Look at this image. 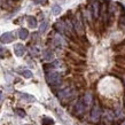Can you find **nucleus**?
<instances>
[{
    "mask_svg": "<svg viewBox=\"0 0 125 125\" xmlns=\"http://www.w3.org/2000/svg\"><path fill=\"white\" fill-rule=\"evenodd\" d=\"M46 80L49 85L52 86H55V85H59L61 83V75L56 71H52L48 72L47 76H46Z\"/></svg>",
    "mask_w": 125,
    "mask_h": 125,
    "instance_id": "1",
    "label": "nucleus"
},
{
    "mask_svg": "<svg viewBox=\"0 0 125 125\" xmlns=\"http://www.w3.org/2000/svg\"><path fill=\"white\" fill-rule=\"evenodd\" d=\"M100 118H101V108L96 103V104L93 106V108L91 110V121L93 123H98L100 121Z\"/></svg>",
    "mask_w": 125,
    "mask_h": 125,
    "instance_id": "2",
    "label": "nucleus"
},
{
    "mask_svg": "<svg viewBox=\"0 0 125 125\" xmlns=\"http://www.w3.org/2000/svg\"><path fill=\"white\" fill-rule=\"evenodd\" d=\"M73 28H75V30L76 32L79 36H83L84 34V25L83 23H82V20H80V15H77V17L73 20Z\"/></svg>",
    "mask_w": 125,
    "mask_h": 125,
    "instance_id": "3",
    "label": "nucleus"
},
{
    "mask_svg": "<svg viewBox=\"0 0 125 125\" xmlns=\"http://www.w3.org/2000/svg\"><path fill=\"white\" fill-rule=\"evenodd\" d=\"M72 96H73V91L70 87H67V88L59 92V98L61 100H68V99H71Z\"/></svg>",
    "mask_w": 125,
    "mask_h": 125,
    "instance_id": "4",
    "label": "nucleus"
},
{
    "mask_svg": "<svg viewBox=\"0 0 125 125\" xmlns=\"http://www.w3.org/2000/svg\"><path fill=\"white\" fill-rule=\"evenodd\" d=\"M115 119V114L111 111V110H106L104 111V115H103V123L104 124H111L113 121Z\"/></svg>",
    "mask_w": 125,
    "mask_h": 125,
    "instance_id": "5",
    "label": "nucleus"
},
{
    "mask_svg": "<svg viewBox=\"0 0 125 125\" xmlns=\"http://www.w3.org/2000/svg\"><path fill=\"white\" fill-rule=\"evenodd\" d=\"M13 40H14V34L11 33V32H5L0 37V42H2V44H9Z\"/></svg>",
    "mask_w": 125,
    "mask_h": 125,
    "instance_id": "6",
    "label": "nucleus"
},
{
    "mask_svg": "<svg viewBox=\"0 0 125 125\" xmlns=\"http://www.w3.org/2000/svg\"><path fill=\"white\" fill-rule=\"evenodd\" d=\"M84 111H85V106H84V103H83V100H79L76 103V106H75V113L78 116H82L84 114Z\"/></svg>",
    "mask_w": 125,
    "mask_h": 125,
    "instance_id": "7",
    "label": "nucleus"
},
{
    "mask_svg": "<svg viewBox=\"0 0 125 125\" xmlns=\"http://www.w3.org/2000/svg\"><path fill=\"white\" fill-rule=\"evenodd\" d=\"M14 53H15L16 56H23L25 53V47L22 44H16L14 46Z\"/></svg>",
    "mask_w": 125,
    "mask_h": 125,
    "instance_id": "8",
    "label": "nucleus"
},
{
    "mask_svg": "<svg viewBox=\"0 0 125 125\" xmlns=\"http://www.w3.org/2000/svg\"><path fill=\"white\" fill-rule=\"evenodd\" d=\"M92 6H93V17L94 19H98L99 16H100V4H99L98 1H93L92 2Z\"/></svg>",
    "mask_w": 125,
    "mask_h": 125,
    "instance_id": "9",
    "label": "nucleus"
},
{
    "mask_svg": "<svg viewBox=\"0 0 125 125\" xmlns=\"http://www.w3.org/2000/svg\"><path fill=\"white\" fill-rule=\"evenodd\" d=\"M83 103H84V106H85V107L90 106V104L92 103V94H91V93H86V94L84 95Z\"/></svg>",
    "mask_w": 125,
    "mask_h": 125,
    "instance_id": "10",
    "label": "nucleus"
},
{
    "mask_svg": "<svg viewBox=\"0 0 125 125\" xmlns=\"http://www.w3.org/2000/svg\"><path fill=\"white\" fill-rule=\"evenodd\" d=\"M28 36H29V31H28L27 29H24V28L20 29V31H19V37H20V39L25 40V39L28 38Z\"/></svg>",
    "mask_w": 125,
    "mask_h": 125,
    "instance_id": "11",
    "label": "nucleus"
},
{
    "mask_svg": "<svg viewBox=\"0 0 125 125\" xmlns=\"http://www.w3.org/2000/svg\"><path fill=\"white\" fill-rule=\"evenodd\" d=\"M55 29H56L57 31H60V32H64L65 31V24L62 21H59V22L55 23Z\"/></svg>",
    "mask_w": 125,
    "mask_h": 125,
    "instance_id": "12",
    "label": "nucleus"
},
{
    "mask_svg": "<svg viewBox=\"0 0 125 125\" xmlns=\"http://www.w3.org/2000/svg\"><path fill=\"white\" fill-rule=\"evenodd\" d=\"M28 24H29V27L30 28H36L37 27V20H36V17H33V16H28Z\"/></svg>",
    "mask_w": 125,
    "mask_h": 125,
    "instance_id": "13",
    "label": "nucleus"
},
{
    "mask_svg": "<svg viewBox=\"0 0 125 125\" xmlns=\"http://www.w3.org/2000/svg\"><path fill=\"white\" fill-rule=\"evenodd\" d=\"M20 96H21L22 99H24V100L29 101V102H33V101H36L34 96H32V95H30V94H27V93H20Z\"/></svg>",
    "mask_w": 125,
    "mask_h": 125,
    "instance_id": "14",
    "label": "nucleus"
},
{
    "mask_svg": "<svg viewBox=\"0 0 125 125\" xmlns=\"http://www.w3.org/2000/svg\"><path fill=\"white\" fill-rule=\"evenodd\" d=\"M53 57H54L53 52H51L49 49H47V51L44 52V59H45V60L51 61V60H53Z\"/></svg>",
    "mask_w": 125,
    "mask_h": 125,
    "instance_id": "15",
    "label": "nucleus"
},
{
    "mask_svg": "<svg viewBox=\"0 0 125 125\" xmlns=\"http://www.w3.org/2000/svg\"><path fill=\"white\" fill-rule=\"evenodd\" d=\"M61 10H62V8H61L60 6H57V5L53 6V8H52V13H53V15H60Z\"/></svg>",
    "mask_w": 125,
    "mask_h": 125,
    "instance_id": "16",
    "label": "nucleus"
},
{
    "mask_svg": "<svg viewBox=\"0 0 125 125\" xmlns=\"http://www.w3.org/2000/svg\"><path fill=\"white\" fill-rule=\"evenodd\" d=\"M42 125H54V121L52 119V118H49V117H45V118H42Z\"/></svg>",
    "mask_w": 125,
    "mask_h": 125,
    "instance_id": "17",
    "label": "nucleus"
},
{
    "mask_svg": "<svg viewBox=\"0 0 125 125\" xmlns=\"http://www.w3.org/2000/svg\"><path fill=\"white\" fill-rule=\"evenodd\" d=\"M16 111V114L19 115L20 117H25V111L23 109H20V108H17V109H15Z\"/></svg>",
    "mask_w": 125,
    "mask_h": 125,
    "instance_id": "18",
    "label": "nucleus"
},
{
    "mask_svg": "<svg viewBox=\"0 0 125 125\" xmlns=\"http://www.w3.org/2000/svg\"><path fill=\"white\" fill-rule=\"evenodd\" d=\"M23 77H25V78H31L32 77V72L30 71V70H24V71L22 72Z\"/></svg>",
    "mask_w": 125,
    "mask_h": 125,
    "instance_id": "19",
    "label": "nucleus"
},
{
    "mask_svg": "<svg viewBox=\"0 0 125 125\" xmlns=\"http://www.w3.org/2000/svg\"><path fill=\"white\" fill-rule=\"evenodd\" d=\"M46 28H47V22H42V25H40V28H39V31L42 33V32H45L46 31Z\"/></svg>",
    "mask_w": 125,
    "mask_h": 125,
    "instance_id": "20",
    "label": "nucleus"
},
{
    "mask_svg": "<svg viewBox=\"0 0 125 125\" xmlns=\"http://www.w3.org/2000/svg\"><path fill=\"white\" fill-rule=\"evenodd\" d=\"M54 42H55V45L56 46H59V45H61V42H62V39H61V37H55V39H54Z\"/></svg>",
    "mask_w": 125,
    "mask_h": 125,
    "instance_id": "21",
    "label": "nucleus"
},
{
    "mask_svg": "<svg viewBox=\"0 0 125 125\" xmlns=\"http://www.w3.org/2000/svg\"><path fill=\"white\" fill-rule=\"evenodd\" d=\"M34 4H38V5H46L47 0H32Z\"/></svg>",
    "mask_w": 125,
    "mask_h": 125,
    "instance_id": "22",
    "label": "nucleus"
},
{
    "mask_svg": "<svg viewBox=\"0 0 125 125\" xmlns=\"http://www.w3.org/2000/svg\"><path fill=\"white\" fill-rule=\"evenodd\" d=\"M31 53L33 54V55H38V53H39L38 48H37V47H32V48H31Z\"/></svg>",
    "mask_w": 125,
    "mask_h": 125,
    "instance_id": "23",
    "label": "nucleus"
},
{
    "mask_svg": "<svg viewBox=\"0 0 125 125\" xmlns=\"http://www.w3.org/2000/svg\"><path fill=\"white\" fill-rule=\"evenodd\" d=\"M124 23V27H125V16H123L122 17V21H121V24H123Z\"/></svg>",
    "mask_w": 125,
    "mask_h": 125,
    "instance_id": "24",
    "label": "nucleus"
},
{
    "mask_svg": "<svg viewBox=\"0 0 125 125\" xmlns=\"http://www.w3.org/2000/svg\"><path fill=\"white\" fill-rule=\"evenodd\" d=\"M4 52H5V49H4V48H0V55L4 53Z\"/></svg>",
    "mask_w": 125,
    "mask_h": 125,
    "instance_id": "25",
    "label": "nucleus"
},
{
    "mask_svg": "<svg viewBox=\"0 0 125 125\" xmlns=\"http://www.w3.org/2000/svg\"><path fill=\"white\" fill-rule=\"evenodd\" d=\"M1 96H2V92L0 91V100H1Z\"/></svg>",
    "mask_w": 125,
    "mask_h": 125,
    "instance_id": "26",
    "label": "nucleus"
},
{
    "mask_svg": "<svg viewBox=\"0 0 125 125\" xmlns=\"http://www.w3.org/2000/svg\"><path fill=\"white\" fill-rule=\"evenodd\" d=\"M124 107H125V99H124Z\"/></svg>",
    "mask_w": 125,
    "mask_h": 125,
    "instance_id": "27",
    "label": "nucleus"
}]
</instances>
